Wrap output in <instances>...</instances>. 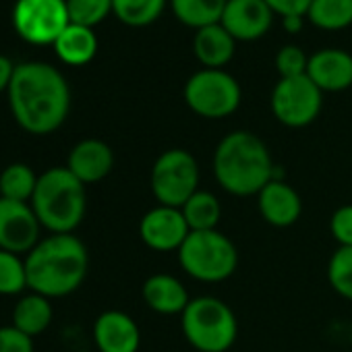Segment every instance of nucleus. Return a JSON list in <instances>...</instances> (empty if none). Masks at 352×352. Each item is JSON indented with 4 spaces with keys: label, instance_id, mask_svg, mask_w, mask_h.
Listing matches in <instances>:
<instances>
[{
    "label": "nucleus",
    "instance_id": "412c9836",
    "mask_svg": "<svg viewBox=\"0 0 352 352\" xmlns=\"http://www.w3.org/2000/svg\"><path fill=\"white\" fill-rule=\"evenodd\" d=\"M52 317H54V309H52L50 298H46L38 292H30L17 300V305L13 309L11 325L17 327L21 333L36 338L50 327Z\"/></svg>",
    "mask_w": 352,
    "mask_h": 352
},
{
    "label": "nucleus",
    "instance_id": "20e7f679",
    "mask_svg": "<svg viewBox=\"0 0 352 352\" xmlns=\"http://www.w3.org/2000/svg\"><path fill=\"white\" fill-rule=\"evenodd\" d=\"M40 224L50 234H73L85 218V185L67 166H52L38 176L30 201Z\"/></svg>",
    "mask_w": 352,
    "mask_h": 352
},
{
    "label": "nucleus",
    "instance_id": "9d476101",
    "mask_svg": "<svg viewBox=\"0 0 352 352\" xmlns=\"http://www.w3.org/2000/svg\"><path fill=\"white\" fill-rule=\"evenodd\" d=\"M278 122L290 129H302L317 120L323 106V91L307 77L280 79L270 98Z\"/></svg>",
    "mask_w": 352,
    "mask_h": 352
},
{
    "label": "nucleus",
    "instance_id": "c756f323",
    "mask_svg": "<svg viewBox=\"0 0 352 352\" xmlns=\"http://www.w3.org/2000/svg\"><path fill=\"white\" fill-rule=\"evenodd\" d=\"M307 65H309V56L298 46H284L276 54V69L280 79L307 75Z\"/></svg>",
    "mask_w": 352,
    "mask_h": 352
},
{
    "label": "nucleus",
    "instance_id": "72a5a7b5",
    "mask_svg": "<svg viewBox=\"0 0 352 352\" xmlns=\"http://www.w3.org/2000/svg\"><path fill=\"white\" fill-rule=\"evenodd\" d=\"M13 73H15L13 60H11L9 56H5V54H0V94H3V91H9Z\"/></svg>",
    "mask_w": 352,
    "mask_h": 352
},
{
    "label": "nucleus",
    "instance_id": "a878e982",
    "mask_svg": "<svg viewBox=\"0 0 352 352\" xmlns=\"http://www.w3.org/2000/svg\"><path fill=\"white\" fill-rule=\"evenodd\" d=\"M164 7L166 0H112V13L129 28L151 25Z\"/></svg>",
    "mask_w": 352,
    "mask_h": 352
},
{
    "label": "nucleus",
    "instance_id": "6ab92c4d",
    "mask_svg": "<svg viewBox=\"0 0 352 352\" xmlns=\"http://www.w3.org/2000/svg\"><path fill=\"white\" fill-rule=\"evenodd\" d=\"M193 52L204 69H224L234 58L236 40L222 28V23L208 25L195 32Z\"/></svg>",
    "mask_w": 352,
    "mask_h": 352
},
{
    "label": "nucleus",
    "instance_id": "f704fd0d",
    "mask_svg": "<svg viewBox=\"0 0 352 352\" xmlns=\"http://www.w3.org/2000/svg\"><path fill=\"white\" fill-rule=\"evenodd\" d=\"M282 21H284V30H286L288 34H298V32L302 30V17H298V15L284 17Z\"/></svg>",
    "mask_w": 352,
    "mask_h": 352
},
{
    "label": "nucleus",
    "instance_id": "9b49d317",
    "mask_svg": "<svg viewBox=\"0 0 352 352\" xmlns=\"http://www.w3.org/2000/svg\"><path fill=\"white\" fill-rule=\"evenodd\" d=\"M42 224L30 204L0 197V249L28 255L42 239Z\"/></svg>",
    "mask_w": 352,
    "mask_h": 352
},
{
    "label": "nucleus",
    "instance_id": "1a4fd4ad",
    "mask_svg": "<svg viewBox=\"0 0 352 352\" xmlns=\"http://www.w3.org/2000/svg\"><path fill=\"white\" fill-rule=\"evenodd\" d=\"M69 23L67 0H17L13 9L15 32L34 46H54Z\"/></svg>",
    "mask_w": 352,
    "mask_h": 352
},
{
    "label": "nucleus",
    "instance_id": "aec40b11",
    "mask_svg": "<svg viewBox=\"0 0 352 352\" xmlns=\"http://www.w3.org/2000/svg\"><path fill=\"white\" fill-rule=\"evenodd\" d=\"M56 56L69 67H83L94 60L98 52V38L91 28L69 23V28L54 42Z\"/></svg>",
    "mask_w": 352,
    "mask_h": 352
},
{
    "label": "nucleus",
    "instance_id": "bb28decb",
    "mask_svg": "<svg viewBox=\"0 0 352 352\" xmlns=\"http://www.w3.org/2000/svg\"><path fill=\"white\" fill-rule=\"evenodd\" d=\"M327 282L331 290L352 302V247H338L327 261Z\"/></svg>",
    "mask_w": 352,
    "mask_h": 352
},
{
    "label": "nucleus",
    "instance_id": "f3484780",
    "mask_svg": "<svg viewBox=\"0 0 352 352\" xmlns=\"http://www.w3.org/2000/svg\"><path fill=\"white\" fill-rule=\"evenodd\" d=\"M307 77L321 91H344L352 85V56L338 48H325L309 56Z\"/></svg>",
    "mask_w": 352,
    "mask_h": 352
},
{
    "label": "nucleus",
    "instance_id": "f03ea898",
    "mask_svg": "<svg viewBox=\"0 0 352 352\" xmlns=\"http://www.w3.org/2000/svg\"><path fill=\"white\" fill-rule=\"evenodd\" d=\"M28 288L46 298L73 294L87 278L89 253L75 234H50L25 257Z\"/></svg>",
    "mask_w": 352,
    "mask_h": 352
},
{
    "label": "nucleus",
    "instance_id": "6e6552de",
    "mask_svg": "<svg viewBox=\"0 0 352 352\" xmlns=\"http://www.w3.org/2000/svg\"><path fill=\"white\" fill-rule=\"evenodd\" d=\"M185 102L197 116L220 120L239 110L243 91L239 81L224 69H201L187 79Z\"/></svg>",
    "mask_w": 352,
    "mask_h": 352
},
{
    "label": "nucleus",
    "instance_id": "423d86ee",
    "mask_svg": "<svg viewBox=\"0 0 352 352\" xmlns=\"http://www.w3.org/2000/svg\"><path fill=\"white\" fill-rule=\"evenodd\" d=\"M176 255L189 278L206 284L224 282L239 267V249L220 230L191 232Z\"/></svg>",
    "mask_w": 352,
    "mask_h": 352
},
{
    "label": "nucleus",
    "instance_id": "7ed1b4c3",
    "mask_svg": "<svg viewBox=\"0 0 352 352\" xmlns=\"http://www.w3.org/2000/svg\"><path fill=\"white\" fill-rule=\"evenodd\" d=\"M218 185L234 197L257 195L276 179V166L265 141L251 131H232L220 139L212 160Z\"/></svg>",
    "mask_w": 352,
    "mask_h": 352
},
{
    "label": "nucleus",
    "instance_id": "473e14b6",
    "mask_svg": "<svg viewBox=\"0 0 352 352\" xmlns=\"http://www.w3.org/2000/svg\"><path fill=\"white\" fill-rule=\"evenodd\" d=\"M265 3L274 11V15H280L284 19V17H292V15L305 17L309 13V7L313 0H265Z\"/></svg>",
    "mask_w": 352,
    "mask_h": 352
},
{
    "label": "nucleus",
    "instance_id": "39448f33",
    "mask_svg": "<svg viewBox=\"0 0 352 352\" xmlns=\"http://www.w3.org/2000/svg\"><path fill=\"white\" fill-rule=\"evenodd\" d=\"M183 336L197 352H228L239 338V319L218 296H195L181 315Z\"/></svg>",
    "mask_w": 352,
    "mask_h": 352
},
{
    "label": "nucleus",
    "instance_id": "ddd939ff",
    "mask_svg": "<svg viewBox=\"0 0 352 352\" xmlns=\"http://www.w3.org/2000/svg\"><path fill=\"white\" fill-rule=\"evenodd\" d=\"M220 23L236 42H251L270 32L274 11L265 0H228Z\"/></svg>",
    "mask_w": 352,
    "mask_h": 352
},
{
    "label": "nucleus",
    "instance_id": "2f4dec72",
    "mask_svg": "<svg viewBox=\"0 0 352 352\" xmlns=\"http://www.w3.org/2000/svg\"><path fill=\"white\" fill-rule=\"evenodd\" d=\"M0 352H34V338L13 325L0 327Z\"/></svg>",
    "mask_w": 352,
    "mask_h": 352
},
{
    "label": "nucleus",
    "instance_id": "c85d7f7f",
    "mask_svg": "<svg viewBox=\"0 0 352 352\" xmlns=\"http://www.w3.org/2000/svg\"><path fill=\"white\" fill-rule=\"evenodd\" d=\"M67 9L71 23L94 30L112 13V0H67Z\"/></svg>",
    "mask_w": 352,
    "mask_h": 352
},
{
    "label": "nucleus",
    "instance_id": "f257e3e1",
    "mask_svg": "<svg viewBox=\"0 0 352 352\" xmlns=\"http://www.w3.org/2000/svg\"><path fill=\"white\" fill-rule=\"evenodd\" d=\"M7 94L13 118L30 135L58 131L71 112V87L48 63L17 65Z\"/></svg>",
    "mask_w": 352,
    "mask_h": 352
},
{
    "label": "nucleus",
    "instance_id": "0eeeda50",
    "mask_svg": "<svg viewBox=\"0 0 352 352\" xmlns=\"http://www.w3.org/2000/svg\"><path fill=\"white\" fill-rule=\"evenodd\" d=\"M199 164L195 155L183 147L162 151L149 174L151 195L157 206L183 208L193 193L199 191Z\"/></svg>",
    "mask_w": 352,
    "mask_h": 352
},
{
    "label": "nucleus",
    "instance_id": "7c9ffc66",
    "mask_svg": "<svg viewBox=\"0 0 352 352\" xmlns=\"http://www.w3.org/2000/svg\"><path fill=\"white\" fill-rule=\"evenodd\" d=\"M329 232L338 247H352V204L340 206L329 218Z\"/></svg>",
    "mask_w": 352,
    "mask_h": 352
},
{
    "label": "nucleus",
    "instance_id": "2eb2a0df",
    "mask_svg": "<svg viewBox=\"0 0 352 352\" xmlns=\"http://www.w3.org/2000/svg\"><path fill=\"white\" fill-rule=\"evenodd\" d=\"M94 342L100 352H137L141 329L129 313L108 309L94 321Z\"/></svg>",
    "mask_w": 352,
    "mask_h": 352
},
{
    "label": "nucleus",
    "instance_id": "dca6fc26",
    "mask_svg": "<svg viewBox=\"0 0 352 352\" xmlns=\"http://www.w3.org/2000/svg\"><path fill=\"white\" fill-rule=\"evenodd\" d=\"M67 168L83 185L100 183L114 168L112 147L102 139H83L71 149L67 157Z\"/></svg>",
    "mask_w": 352,
    "mask_h": 352
},
{
    "label": "nucleus",
    "instance_id": "cd10ccee",
    "mask_svg": "<svg viewBox=\"0 0 352 352\" xmlns=\"http://www.w3.org/2000/svg\"><path fill=\"white\" fill-rule=\"evenodd\" d=\"M28 288V270L21 255L0 249V296H15Z\"/></svg>",
    "mask_w": 352,
    "mask_h": 352
},
{
    "label": "nucleus",
    "instance_id": "b1692460",
    "mask_svg": "<svg viewBox=\"0 0 352 352\" xmlns=\"http://www.w3.org/2000/svg\"><path fill=\"white\" fill-rule=\"evenodd\" d=\"M38 185V174L23 162L9 164L0 172V197L30 204Z\"/></svg>",
    "mask_w": 352,
    "mask_h": 352
},
{
    "label": "nucleus",
    "instance_id": "4be33fe9",
    "mask_svg": "<svg viewBox=\"0 0 352 352\" xmlns=\"http://www.w3.org/2000/svg\"><path fill=\"white\" fill-rule=\"evenodd\" d=\"M185 222L191 232H206V230H218L220 218H222V206L218 197L210 191L199 189L189 197V201L181 208Z\"/></svg>",
    "mask_w": 352,
    "mask_h": 352
},
{
    "label": "nucleus",
    "instance_id": "393cba45",
    "mask_svg": "<svg viewBox=\"0 0 352 352\" xmlns=\"http://www.w3.org/2000/svg\"><path fill=\"white\" fill-rule=\"evenodd\" d=\"M309 21L323 32H340L352 25V0H313Z\"/></svg>",
    "mask_w": 352,
    "mask_h": 352
},
{
    "label": "nucleus",
    "instance_id": "f8f14e48",
    "mask_svg": "<svg viewBox=\"0 0 352 352\" xmlns=\"http://www.w3.org/2000/svg\"><path fill=\"white\" fill-rule=\"evenodd\" d=\"M191 234L185 216L179 208L155 206L147 210L139 222L143 245L155 253H176Z\"/></svg>",
    "mask_w": 352,
    "mask_h": 352
},
{
    "label": "nucleus",
    "instance_id": "4468645a",
    "mask_svg": "<svg viewBox=\"0 0 352 352\" xmlns=\"http://www.w3.org/2000/svg\"><path fill=\"white\" fill-rule=\"evenodd\" d=\"M257 210L270 226L290 228L302 216V199L292 185L282 179H274L257 193Z\"/></svg>",
    "mask_w": 352,
    "mask_h": 352
},
{
    "label": "nucleus",
    "instance_id": "5701e85b",
    "mask_svg": "<svg viewBox=\"0 0 352 352\" xmlns=\"http://www.w3.org/2000/svg\"><path fill=\"white\" fill-rule=\"evenodd\" d=\"M228 0H170L172 13L181 23L201 30L222 21Z\"/></svg>",
    "mask_w": 352,
    "mask_h": 352
},
{
    "label": "nucleus",
    "instance_id": "a211bd4d",
    "mask_svg": "<svg viewBox=\"0 0 352 352\" xmlns=\"http://www.w3.org/2000/svg\"><path fill=\"white\" fill-rule=\"evenodd\" d=\"M143 302L157 315H183L191 302L187 286L170 274H153L143 282Z\"/></svg>",
    "mask_w": 352,
    "mask_h": 352
}]
</instances>
